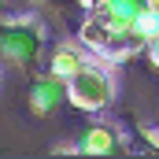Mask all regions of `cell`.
Masks as SVG:
<instances>
[{
  "label": "cell",
  "mask_w": 159,
  "mask_h": 159,
  "mask_svg": "<svg viewBox=\"0 0 159 159\" xmlns=\"http://www.w3.org/2000/svg\"><path fill=\"white\" fill-rule=\"evenodd\" d=\"M44 26L30 15H11L0 26V59H7L11 67H30L44 48Z\"/></svg>",
  "instance_id": "cell-1"
},
{
  "label": "cell",
  "mask_w": 159,
  "mask_h": 159,
  "mask_svg": "<svg viewBox=\"0 0 159 159\" xmlns=\"http://www.w3.org/2000/svg\"><path fill=\"white\" fill-rule=\"evenodd\" d=\"M67 89H70V104L78 111H89V115L107 111L115 104V74H111V67H104L96 59L67 81Z\"/></svg>",
  "instance_id": "cell-2"
},
{
  "label": "cell",
  "mask_w": 159,
  "mask_h": 159,
  "mask_svg": "<svg viewBox=\"0 0 159 159\" xmlns=\"http://www.w3.org/2000/svg\"><path fill=\"white\" fill-rule=\"evenodd\" d=\"M30 111L37 115V119H48V115H56L67 100H70V89H67V81L56 78L52 70H44V74H37V78L30 81Z\"/></svg>",
  "instance_id": "cell-3"
},
{
  "label": "cell",
  "mask_w": 159,
  "mask_h": 159,
  "mask_svg": "<svg viewBox=\"0 0 159 159\" xmlns=\"http://www.w3.org/2000/svg\"><path fill=\"white\" fill-rule=\"evenodd\" d=\"M144 44H148V37L141 34V26L115 30V34L107 37V44H104V52H96L93 59H96V63H104V67H119V63H126V59L141 56V52H144Z\"/></svg>",
  "instance_id": "cell-4"
},
{
  "label": "cell",
  "mask_w": 159,
  "mask_h": 159,
  "mask_svg": "<svg viewBox=\"0 0 159 159\" xmlns=\"http://www.w3.org/2000/svg\"><path fill=\"white\" fill-rule=\"evenodd\" d=\"M78 148H81V156H119L126 144H122V137H119L115 126L96 122V126H89L78 137Z\"/></svg>",
  "instance_id": "cell-5"
},
{
  "label": "cell",
  "mask_w": 159,
  "mask_h": 159,
  "mask_svg": "<svg viewBox=\"0 0 159 159\" xmlns=\"http://www.w3.org/2000/svg\"><path fill=\"white\" fill-rule=\"evenodd\" d=\"M93 63V52H85L81 44H56L52 48V56H48V70L56 74V78L70 81L78 70H85Z\"/></svg>",
  "instance_id": "cell-6"
},
{
  "label": "cell",
  "mask_w": 159,
  "mask_h": 159,
  "mask_svg": "<svg viewBox=\"0 0 159 159\" xmlns=\"http://www.w3.org/2000/svg\"><path fill=\"white\" fill-rule=\"evenodd\" d=\"M107 37H111V26L107 22H100L96 15H89L85 11V22L78 26V44L85 48V52H104V44H107Z\"/></svg>",
  "instance_id": "cell-7"
},
{
  "label": "cell",
  "mask_w": 159,
  "mask_h": 159,
  "mask_svg": "<svg viewBox=\"0 0 159 159\" xmlns=\"http://www.w3.org/2000/svg\"><path fill=\"white\" fill-rule=\"evenodd\" d=\"M137 26H141V34H144V37H156V34H159V19L152 15V11H144V15L137 19Z\"/></svg>",
  "instance_id": "cell-8"
},
{
  "label": "cell",
  "mask_w": 159,
  "mask_h": 159,
  "mask_svg": "<svg viewBox=\"0 0 159 159\" xmlns=\"http://www.w3.org/2000/svg\"><path fill=\"white\" fill-rule=\"evenodd\" d=\"M144 59L159 70V34H156V37H148V44H144Z\"/></svg>",
  "instance_id": "cell-9"
},
{
  "label": "cell",
  "mask_w": 159,
  "mask_h": 159,
  "mask_svg": "<svg viewBox=\"0 0 159 159\" xmlns=\"http://www.w3.org/2000/svg\"><path fill=\"white\" fill-rule=\"evenodd\" d=\"M148 11H152V15L159 19V0H152V4H148Z\"/></svg>",
  "instance_id": "cell-10"
},
{
  "label": "cell",
  "mask_w": 159,
  "mask_h": 159,
  "mask_svg": "<svg viewBox=\"0 0 159 159\" xmlns=\"http://www.w3.org/2000/svg\"><path fill=\"white\" fill-rule=\"evenodd\" d=\"M4 4H11V0H0V7H4Z\"/></svg>",
  "instance_id": "cell-11"
}]
</instances>
